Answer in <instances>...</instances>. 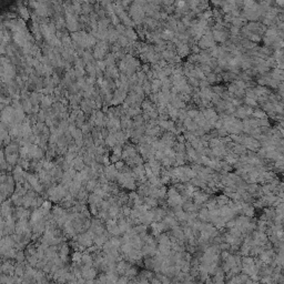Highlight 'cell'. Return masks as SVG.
<instances>
[{"mask_svg": "<svg viewBox=\"0 0 284 284\" xmlns=\"http://www.w3.org/2000/svg\"><path fill=\"white\" fill-rule=\"evenodd\" d=\"M104 141H106V142H104L106 146L109 147V148H113L117 143H118V141H117V138H116V135H114V133H110V135L104 139Z\"/></svg>", "mask_w": 284, "mask_h": 284, "instance_id": "2", "label": "cell"}, {"mask_svg": "<svg viewBox=\"0 0 284 284\" xmlns=\"http://www.w3.org/2000/svg\"><path fill=\"white\" fill-rule=\"evenodd\" d=\"M124 165H125L124 161H120V160H119V161H118V162H116V163H114V167H116V168L118 169L119 171H120V170H121V169L123 168V167H124Z\"/></svg>", "mask_w": 284, "mask_h": 284, "instance_id": "7", "label": "cell"}, {"mask_svg": "<svg viewBox=\"0 0 284 284\" xmlns=\"http://www.w3.org/2000/svg\"><path fill=\"white\" fill-rule=\"evenodd\" d=\"M82 260V253L80 251H74L72 253V257H71V261L72 262H81Z\"/></svg>", "mask_w": 284, "mask_h": 284, "instance_id": "4", "label": "cell"}, {"mask_svg": "<svg viewBox=\"0 0 284 284\" xmlns=\"http://www.w3.org/2000/svg\"><path fill=\"white\" fill-rule=\"evenodd\" d=\"M51 202L52 201H45L43 202V204L41 205L45 210H47V211H50L52 209V205H51Z\"/></svg>", "mask_w": 284, "mask_h": 284, "instance_id": "5", "label": "cell"}, {"mask_svg": "<svg viewBox=\"0 0 284 284\" xmlns=\"http://www.w3.org/2000/svg\"><path fill=\"white\" fill-rule=\"evenodd\" d=\"M242 212L246 215V217H252L254 213V209L251 207L250 204H247V203H243L242 204Z\"/></svg>", "mask_w": 284, "mask_h": 284, "instance_id": "3", "label": "cell"}, {"mask_svg": "<svg viewBox=\"0 0 284 284\" xmlns=\"http://www.w3.org/2000/svg\"><path fill=\"white\" fill-rule=\"evenodd\" d=\"M51 102H52V101L50 100V99L48 98V97H46V98H43V99H42V106H43L45 108H48V107H49L50 104H51Z\"/></svg>", "mask_w": 284, "mask_h": 284, "instance_id": "6", "label": "cell"}, {"mask_svg": "<svg viewBox=\"0 0 284 284\" xmlns=\"http://www.w3.org/2000/svg\"><path fill=\"white\" fill-rule=\"evenodd\" d=\"M84 167H86V163L83 161L82 156H76L74 159V168L76 169L77 171H81V170L84 169Z\"/></svg>", "mask_w": 284, "mask_h": 284, "instance_id": "1", "label": "cell"}]
</instances>
